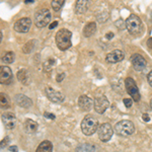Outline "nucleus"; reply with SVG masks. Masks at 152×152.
<instances>
[{
  "label": "nucleus",
  "mask_w": 152,
  "mask_h": 152,
  "mask_svg": "<svg viewBox=\"0 0 152 152\" xmlns=\"http://www.w3.org/2000/svg\"><path fill=\"white\" fill-rule=\"evenodd\" d=\"M7 143H8V138H4L3 140L1 141V148L5 147L7 145Z\"/></svg>",
  "instance_id": "29"
},
{
  "label": "nucleus",
  "mask_w": 152,
  "mask_h": 152,
  "mask_svg": "<svg viewBox=\"0 0 152 152\" xmlns=\"http://www.w3.org/2000/svg\"><path fill=\"white\" fill-rule=\"evenodd\" d=\"M150 105H151V109H152V99H151V100H150Z\"/></svg>",
  "instance_id": "38"
},
{
  "label": "nucleus",
  "mask_w": 152,
  "mask_h": 152,
  "mask_svg": "<svg viewBox=\"0 0 152 152\" xmlns=\"http://www.w3.org/2000/svg\"><path fill=\"white\" fill-rule=\"evenodd\" d=\"M38 127H39L38 123L31 119H28L26 122H24V130H26V132L28 134L35 133L37 130H38Z\"/></svg>",
  "instance_id": "18"
},
{
  "label": "nucleus",
  "mask_w": 152,
  "mask_h": 152,
  "mask_svg": "<svg viewBox=\"0 0 152 152\" xmlns=\"http://www.w3.org/2000/svg\"><path fill=\"white\" fill-rule=\"evenodd\" d=\"M125 57V54L122 50H114L110 52L105 57V60L109 63H118L121 62Z\"/></svg>",
  "instance_id": "15"
},
{
  "label": "nucleus",
  "mask_w": 152,
  "mask_h": 152,
  "mask_svg": "<svg viewBox=\"0 0 152 152\" xmlns=\"http://www.w3.org/2000/svg\"><path fill=\"white\" fill-rule=\"evenodd\" d=\"M65 0H52L51 2V6L55 11H59L61 8H62L63 4H64Z\"/></svg>",
  "instance_id": "24"
},
{
  "label": "nucleus",
  "mask_w": 152,
  "mask_h": 152,
  "mask_svg": "<svg viewBox=\"0 0 152 152\" xmlns=\"http://www.w3.org/2000/svg\"><path fill=\"white\" fill-rule=\"evenodd\" d=\"M2 119V123H3L4 127L8 130H11L13 128H15L16 126V117L14 116L12 113H4L1 116Z\"/></svg>",
  "instance_id": "13"
},
{
  "label": "nucleus",
  "mask_w": 152,
  "mask_h": 152,
  "mask_svg": "<svg viewBox=\"0 0 152 152\" xmlns=\"http://www.w3.org/2000/svg\"><path fill=\"white\" fill-rule=\"evenodd\" d=\"M95 147L89 143H82L76 147V152H94Z\"/></svg>",
  "instance_id": "22"
},
{
  "label": "nucleus",
  "mask_w": 152,
  "mask_h": 152,
  "mask_svg": "<svg viewBox=\"0 0 152 152\" xmlns=\"http://www.w3.org/2000/svg\"><path fill=\"white\" fill-rule=\"evenodd\" d=\"M51 20V12L48 8H43L35 14V23L38 28H45Z\"/></svg>",
  "instance_id": "5"
},
{
  "label": "nucleus",
  "mask_w": 152,
  "mask_h": 152,
  "mask_svg": "<svg viewBox=\"0 0 152 152\" xmlns=\"http://www.w3.org/2000/svg\"><path fill=\"white\" fill-rule=\"evenodd\" d=\"M147 79H148V83L150 84V86L152 87V70L148 73V75H147Z\"/></svg>",
  "instance_id": "28"
},
{
  "label": "nucleus",
  "mask_w": 152,
  "mask_h": 152,
  "mask_svg": "<svg viewBox=\"0 0 152 152\" xmlns=\"http://www.w3.org/2000/svg\"><path fill=\"white\" fill-rule=\"evenodd\" d=\"M57 26H58V21H54L53 23H51V24H50V28H50V29H53V28H55Z\"/></svg>",
  "instance_id": "32"
},
{
  "label": "nucleus",
  "mask_w": 152,
  "mask_h": 152,
  "mask_svg": "<svg viewBox=\"0 0 152 152\" xmlns=\"http://www.w3.org/2000/svg\"><path fill=\"white\" fill-rule=\"evenodd\" d=\"M115 132L120 136H130L135 132L134 124L129 120H123L115 125Z\"/></svg>",
  "instance_id": "4"
},
{
  "label": "nucleus",
  "mask_w": 152,
  "mask_h": 152,
  "mask_svg": "<svg viewBox=\"0 0 152 152\" xmlns=\"http://www.w3.org/2000/svg\"><path fill=\"white\" fill-rule=\"evenodd\" d=\"M95 31H96V23H89L84 26V28H83V36H84L85 38H89V37H91L95 33Z\"/></svg>",
  "instance_id": "19"
},
{
  "label": "nucleus",
  "mask_w": 152,
  "mask_h": 152,
  "mask_svg": "<svg viewBox=\"0 0 152 152\" xmlns=\"http://www.w3.org/2000/svg\"><path fill=\"white\" fill-rule=\"evenodd\" d=\"M78 105H79V107L82 111L88 112L94 105V102L90 97H88L87 95H81L78 99Z\"/></svg>",
  "instance_id": "14"
},
{
  "label": "nucleus",
  "mask_w": 152,
  "mask_h": 152,
  "mask_svg": "<svg viewBox=\"0 0 152 152\" xmlns=\"http://www.w3.org/2000/svg\"><path fill=\"white\" fill-rule=\"evenodd\" d=\"M113 37H114V34H113V33H107V39H112Z\"/></svg>",
  "instance_id": "36"
},
{
  "label": "nucleus",
  "mask_w": 152,
  "mask_h": 152,
  "mask_svg": "<svg viewBox=\"0 0 152 152\" xmlns=\"http://www.w3.org/2000/svg\"><path fill=\"white\" fill-rule=\"evenodd\" d=\"M125 87H126L127 92L131 95V97L133 99L134 102H139L140 100V92H139V89L137 87L136 83H135V81L132 78H126V80H125Z\"/></svg>",
  "instance_id": "6"
},
{
  "label": "nucleus",
  "mask_w": 152,
  "mask_h": 152,
  "mask_svg": "<svg viewBox=\"0 0 152 152\" xmlns=\"http://www.w3.org/2000/svg\"><path fill=\"white\" fill-rule=\"evenodd\" d=\"M9 150H10L11 152L12 151H13V152H18V147H16V146H12V147L9 148Z\"/></svg>",
  "instance_id": "35"
},
{
  "label": "nucleus",
  "mask_w": 152,
  "mask_h": 152,
  "mask_svg": "<svg viewBox=\"0 0 152 152\" xmlns=\"http://www.w3.org/2000/svg\"><path fill=\"white\" fill-rule=\"evenodd\" d=\"M18 79L24 85H28L29 81H31L28 72L24 69H21L20 71L18 72Z\"/></svg>",
  "instance_id": "21"
},
{
  "label": "nucleus",
  "mask_w": 152,
  "mask_h": 152,
  "mask_svg": "<svg viewBox=\"0 0 152 152\" xmlns=\"http://www.w3.org/2000/svg\"><path fill=\"white\" fill-rule=\"evenodd\" d=\"M31 26V19L29 18H23L15 21L13 28L18 33H28Z\"/></svg>",
  "instance_id": "8"
},
{
  "label": "nucleus",
  "mask_w": 152,
  "mask_h": 152,
  "mask_svg": "<svg viewBox=\"0 0 152 152\" xmlns=\"http://www.w3.org/2000/svg\"><path fill=\"white\" fill-rule=\"evenodd\" d=\"M99 129V122L94 116L88 115L82 120L81 122V130L83 134L86 136H91L92 134L95 133Z\"/></svg>",
  "instance_id": "3"
},
{
  "label": "nucleus",
  "mask_w": 152,
  "mask_h": 152,
  "mask_svg": "<svg viewBox=\"0 0 152 152\" xmlns=\"http://www.w3.org/2000/svg\"><path fill=\"white\" fill-rule=\"evenodd\" d=\"M45 94L48 96V99L51 100L52 102H56V104H60V102H64V95L61 92L57 91V90L53 89L51 87H46L45 89Z\"/></svg>",
  "instance_id": "10"
},
{
  "label": "nucleus",
  "mask_w": 152,
  "mask_h": 152,
  "mask_svg": "<svg viewBox=\"0 0 152 152\" xmlns=\"http://www.w3.org/2000/svg\"><path fill=\"white\" fill-rule=\"evenodd\" d=\"M71 37H72V33L69 29L61 28L57 31V34H56V44H57V47L61 51H65L71 47V45H72Z\"/></svg>",
  "instance_id": "2"
},
{
  "label": "nucleus",
  "mask_w": 152,
  "mask_h": 152,
  "mask_svg": "<svg viewBox=\"0 0 152 152\" xmlns=\"http://www.w3.org/2000/svg\"><path fill=\"white\" fill-rule=\"evenodd\" d=\"M14 100H15L16 104L21 107H24V109H28V107H31V104H33L31 99L23 94H16L15 96H14Z\"/></svg>",
  "instance_id": "16"
},
{
  "label": "nucleus",
  "mask_w": 152,
  "mask_h": 152,
  "mask_svg": "<svg viewBox=\"0 0 152 152\" xmlns=\"http://www.w3.org/2000/svg\"><path fill=\"white\" fill-rule=\"evenodd\" d=\"M45 116H48V118H50V119H52V120L55 119V116L52 114H49V113H45Z\"/></svg>",
  "instance_id": "34"
},
{
  "label": "nucleus",
  "mask_w": 152,
  "mask_h": 152,
  "mask_svg": "<svg viewBox=\"0 0 152 152\" xmlns=\"http://www.w3.org/2000/svg\"><path fill=\"white\" fill-rule=\"evenodd\" d=\"M132 104H133V100H132L131 99H124V104L126 105L127 107H131Z\"/></svg>",
  "instance_id": "27"
},
{
  "label": "nucleus",
  "mask_w": 152,
  "mask_h": 152,
  "mask_svg": "<svg viewBox=\"0 0 152 152\" xmlns=\"http://www.w3.org/2000/svg\"><path fill=\"white\" fill-rule=\"evenodd\" d=\"M64 76H65V73H62V74H58V76H57V81L58 82L62 81V80L64 79Z\"/></svg>",
  "instance_id": "30"
},
{
  "label": "nucleus",
  "mask_w": 152,
  "mask_h": 152,
  "mask_svg": "<svg viewBox=\"0 0 152 152\" xmlns=\"http://www.w3.org/2000/svg\"><path fill=\"white\" fill-rule=\"evenodd\" d=\"M52 151H53V144L48 140L42 142L36 150V152H52Z\"/></svg>",
  "instance_id": "20"
},
{
  "label": "nucleus",
  "mask_w": 152,
  "mask_h": 152,
  "mask_svg": "<svg viewBox=\"0 0 152 152\" xmlns=\"http://www.w3.org/2000/svg\"><path fill=\"white\" fill-rule=\"evenodd\" d=\"M90 4V0H76L75 12L78 14H83L88 10Z\"/></svg>",
  "instance_id": "17"
},
{
  "label": "nucleus",
  "mask_w": 152,
  "mask_h": 152,
  "mask_svg": "<svg viewBox=\"0 0 152 152\" xmlns=\"http://www.w3.org/2000/svg\"><path fill=\"white\" fill-rule=\"evenodd\" d=\"M109 107H110V102L107 100V99L104 95L97 96L94 99V110L99 114H104Z\"/></svg>",
  "instance_id": "9"
},
{
  "label": "nucleus",
  "mask_w": 152,
  "mask_h": 152,
  "mask_svg": "<svg viewBox=\"0 0 152 152\" xmlns=\"http://www.w3.org/2000/svg\"><path fill=\"white\" fill-rule=\"evenodd\" d=\"M33 1H34V0H26L24 2H26V4H28V2H33Z\"/></svg>",
  "instance_id": "37"
},
{
  "label": "nucleus",
  "mask_w": 152,
  "mask_h": 152,
  "mask_svg": "<svg viewBox=\"0 0 152 152\" xmlns=\"http://www.w3.org/2000/svg\"><path fill=\"white\" fill-rule=\"evenodd\" d=\"M147 46H148V48L152 49V38L148 39V41H147Z\"/></svg>",
  "instance_id": "33"
},
{
  "label": "nucleus",
  "mask_w": 152,
  "mask_h": 152,
  "mask_svg": "<svg viewBox=\"0 0 152 152\" xmlns=\"http://www.w3.org/2000/svg\"><path fill=\"white\" fill-rule=\"evenodd\" d=\"M131 63L136 71H142L146 67V60L140 54H134L131 56Z\"/></svg>",
  "instance_id": "11"
},
{
  "label": "nucleus",
  "mask_w": 152,
  "mask_h": 152,
  "mask_svg": "<svg viewBox=\"0 0 152 152\" xmlns=\"http://www.w3.org/2000/svg\"><path fill=\"white\" fill-rule=\"evenodd\" d=\"M54 63H55V60H54V59H48V60L44 63V70L47 71V72L51 71L53 68Z\"/></svg>",
  "instance_id": "25"
},
{
  "label": "nucleus",
  "mask_w": 152,
  "mask_h": 152,
  "mask_svg": "<svg viewBox=\"0 0 152 152\" xmlns=\"http://www.w3.org/2000/svg\"><path fill=\"white\" fill-rule=\"evenodd\" d=\"M127 31L131 34L132 36H139L143 31V23H142L140 18L136 14H131L125 21Z\"/></svg>",
  "instance_id": "1"
},
{
  "label": "nucleus",
  "mask_w": 152,
  "mask_h": 152,
  "mask_svg": "<svg viewBox=\"0 0 152 152\" xmlns=\"http://www.w3.org/2000/svg\"><path fill=\"white\" fill-rule=\"evenodd\" d=\"M113 134H114V129L112 128V126L109 123H104L99 126L97 135L102 142H107L111 140Z\"/></svg>",
  "instance_id": "7"
},
{
  "label": "nucleus",
  "mask_w": 152,
  "mask_h": 152,
  "mask_svg": "<svg viewBox=\"0 0 152 152\" xmlns=\"http://www.w3.org/2000/svg\"><path fill=\"white\" fill-rule=\"evenodd\" d=\"M14 53L13 52H7L6 54H4V56L2 57V61L6 64H11L12 62L14 61Z\"/></svg>",
  "instance_id": "23"
},
{
  "label": "nucleus",
  "mask_w": 152,
  "mask_h": 152,
  "mask_svg": "<svg viewBox=\"0 0 152 152\" xmlns=\"http://www.w3.org/2000/svg\"><path fill=\"white\" fill-rule=\"evenodd\" d=\"M142 118H143V120L145 122H149L150 121V118H149V116L147 114H143V116H142Z\"/></svg>",
  "instance_id": "31"
},
{
  "label": "nucleus",
  "mask_w": 152,
  "mask_h": 152,
  "mask_svg": "<svg viewBox=\"0 0 152 152\" xmlns=\"http://www.w3.org/2000/svg\"><path fill=\"white\" fill-rule=\"evenodd\" d=\"M9 104H10V102H9L8 97H7L6 95L2 92V94H1V107H8Z\"/></svg>",
  "instance_id": "26"
},
{
  "label": "nucleus",
  "mask_w": 152,
  "mask_h": 152,
  "mask_svg": "<svg viewBox=\"0 0 152 152\" xmlns=\"http://www.w3.org/2000/svg\"><path fill=\"white\" fill-rule=\"evenodd\" d=\"M151 18H152V13H151Z\"/></svg>",
  "instance_id": "39"
},
{
  "label": "nucleus",
  "mask_w": 152,
  "mask_h": 152,
  "mask_svg": "<svg viewBox=\"0 0 152 152\" xmlns=\"http://www.w3.org/2000/svg\"><path fill=\"white\" fill-rule=\"evenodd\" d=\"M13 80L12 71L8 66H1L0 69V82L2 84H10Z\"/></svg>",
  "instance_id": "12"
}]
</instances>
